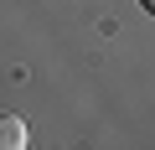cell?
<instances>
[{
	"label": "cell",
	"instance_id": "6da1fadb",
	"mask_svg": "<svg viewBox=\"0 0 155 150\" xmlns=\"http://www.w3.org/2000/svg\"><path fill=\"white\" fill-rule=\"evenodd\" d=\"M26 119H16V114H0V150H26Z\"/></svg>",
	"mask_w": 155,
	"mask_h": 150
},
{
	"label": "cell",
	"instance_id": "7a4b0ae2",
	"mask_svg": "<svg viewBox=\"0 0 155 150\" xmlns=\"http://www.w3.org/2000/svg\"><path fill=\"white\" fill-rule=\"evenodd\" d=\"M145 11H155V0H145Z\"/></svg>",
	"mask_w": 155,
	"mask_h": 150
}]
</instances>
